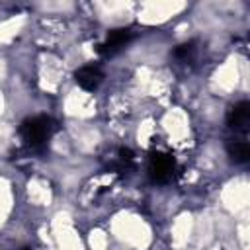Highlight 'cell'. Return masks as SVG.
<instances>
[{"label":"cell","mask_w":250,"mask_h":250,"mask_svg":"<svg viewBox=\"0 0 250 250\" xmlns=\"http://www.w3.org/2000/svg\"><path fill=\"white\" fill-rule=\"evenodd\" d=\"M55 131H57V123L51 117H47V115L27 117L20 125V137L29 146H41V145H45L53 137Z\"/></svg>","instance_id":"cell-1"},{"label":"cell","mask_w":250,"mask_h":250,"mask_svg":"<svg viewBox=\"0 0 250 250\" xmlns=\"http://www.w3.org/2000/svg\"><path fill=\"white\" fill-rule=\"evenodd\" d=\"M74 80H76V84H78L80 88L92 92V90H96V88L102 84L104 72H102V68L96 66V64H86V66H80V68L74 72Z\"/></svg>","instance_id":"cell-4"},{"label":"cell","mask_w":250,"mask_h":250,"mask_svg":"<svg viewBox=\"0 0 250 250\" xmlns=\"http://www.w3.org/2000/svg\"><path fill=\"white\" fill-rule=\"evenodd\" d=\"M248 119H250V104L246 100L234 104L229 109V113H227V123L232 129H244L246 123H248Z\"/></svg>","instance_id":"cell-5"},{"label":"cell","mask_w":250,"mask_h":250,"mask_svg":"<svg viewBox=\"0 0 250 250\" xmlns=\"http://www.w3.org/2000/svg\"><path fill=\"white\" fill-rule=\"evenodd\" d=\"M131 39H133L131 27H117V29H111V31L107 33L105 41L98 47V53L104 55V57H111V55H115L117 51H121Z\"/></svg>","instance_id":"cell-3"},{"label":"cell","mask_w":250,"mask_h":250,"mask_svg":"<svg viewBox=\"0 0 250 250\" xmlns=\"http://www.w3.org/2000/svg\"><path fill=\"white\" fill-rule=\"evenodd\" d=\"M174 168H176V160L172 154L154 152L148 158V176L154 182H168L174 174Z\"/></svg>","instance_id":"cell-2"},{"label":"cell","mask_w":250,"mask_h":250,"mask_svg":"<svg viewBox=\"0 0 250 250\" xmlns=\"http://www.w3.org/2000/svg\"><path fill=\"white\" fill-rule=\"evenodd\" d=\"M227 152H229L230 160L236 164H244L250 158V146L246 141H230L227 145Z\"/></svg>","instance_id":"cell-6"},{"label":"cell","mask_w":250,"mask_h":250,"mask_svg":"<svg viewBox=\"0 0 250 250\" xmlns=\"http://www.w3.org/2000/svg\"><path fill=\"white\" fill-rule=\"evenodd\" d=\"M191 51H193V43H184V45H180V47L174 49V57H186Z\"/></svg>","instance_id":"cell-7"}]
</instances>
